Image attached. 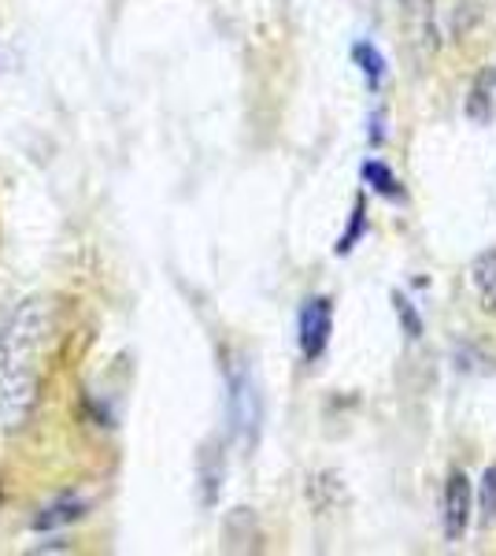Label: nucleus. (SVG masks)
Wrapping results in <instances>:
<instances>
[{"label":"nucleus","mask_w":496,"mask_h":556,"mask_svg":"<svg viewBox=\"0 0 496 556\" xmlns=\"http://www.w3.org/2000/svg\"><path fill=\"white\" fill-rule=\"evenodd\" d=\"M230 397H227V416H230V430L241 445H256L259 427H264V397H259V386L252 379V367L233 364L227 375Z\"/></svg>","instance_id":"f257e3e1"},{"label":"nucleus","mask_w":496,"mask_h":556,"mask_svg":"<svg viewBox=\"0 0 496 556\" xmlns=\"http://www.w3.org/2000/svg\"><path fill=\"white\" fill-rule=\"evenodd\" d=\"M333 334V301L330 298H308L301 308V356L304 361H319L330 345Z\"/></svg>","instance_id":"f03ea898"},{"label":"nucleus","mask_w":496,"mask_h":556,"mask_svg":"<svg viewBox=\"0 0 496 556\" xmlns=\"http://www.w3.org/2000/svg\"><path fill=\"white\" fill-rule=\"evenodd\" d=\"M471 523V482H467L463 471H456L445 486V538L448 542H459Z\"/></svg>","instance_id":"7ed1b4c3"},{"label":"nucleus","mask_w":496,"mask_h":556,"mask_svg":"<svg viewBox=\"0 0 496 556\" xmlns=\"http://www.w3.org/2000/svg\"><path fill=\"white\" fill-rule=\"evenodd\" d=\"M86 513V501L78 497H60L52 501L49 508H41L38 519H34V531H60V527L75 523V519H82Z\"/></svg>","instance_id":"20e7f679"},{"label":"nucleus","mask_w":496,"mask_h":556,"mask_svg":"<svg viewBox=\"0 0 496 556\" xmlns=\"http://www.w3.org/2000/svg\"><path fill=\"white\" fill-rule=\"evenodd\" d=\"M352 60L359 64V71H364V78H367V89H382L385 83V56L378 52V45L374 41H356L352 45Z\"/></svg>","instance_id":"39448f33"},{"label":"nucleus","mask_w":496,"mask_h":556,"mask_svg":"<svg viewBox=\"0 0 496 556\" xmlns=\"http://www.w3.org/2000/svg\"><path fill=\"white\" fill-rule=\"evenodd\" d=\"M359 175H364V182L371 186L374 193L390 197V201H400V197H404L400 178H396V175L390 172V167L382 164V160H367V164L359 167Z\"/></svg>","instance_id":"423d86ee"},{"label":"nucleus","mask_w":496,"mask_h":556,"mask_svg":"<svg viewBox=\"0 0 496 556\" xmlns=\"http://www.w3.org/2000/svg\"><path fill=\"white\" fill-rule=\"evenodd\" d=\"M478 516H482V527L496 523V464L482 471V490H478Z\"/></svg>","instance_id":"0eeeda50"},{"label":"nucleus","mask_w":496,"mask_h":556,"mask_svg":"<svg viewBox=\"0 0 496 556\" xmlns=\"http://www.w3.org/2000/svg\"><path fill=\"white\" fill-rule=\"evenodd\" d=\"M493 112V78L482 75L471 89V101H467V115H471L474 123H485Z\"/></svg>","instance_id":"6e6552de"},{"label":"nucleus","mask_w":496,"mask_h":556,"mask_svg":"<svg viewBox=\"0 0 496 556\" xmlns=\"http://www.w3.org/2000/svg\"><path fill=\"white\" fill-rule=\"evenodd\" d=\"M474 286L482 293H496V249H489V253H482L474 260Z\"/></svg>","instance_id":"1a4fd4ad"},{"label":"nucleus","mask_w":496,"mask_h":556,"mask_svg":"<svg viewBox=\"0 0 496 556\" xmlns=\"http://www.w3.org/2000/svg\"><path fill=\"white\" fill-rule=\"evenodd\" d=\"M364 219H367V215H364V197H359V201L352 204V223H348L345 238H341L338 245H333V253H338V256H348L352 253V245H356L359 235H364Z\"/></svg>","instance_id":"9d476101"},{"label":"nucleus","mask_w":496,"mask_h":556,"mask_svg":"<svg viewBox=\"0 0 496 556\" xmlns=\"http://www.w3.org/2000/svg\"><path fill=\"white\" fill-rule=\"evenodd\" d=\"M393 308H396V316H400L411 342H415V338H422V319H419V312L411 308V301L404 298V293H393Z\"/></svg>","instance_id":"9b49d317"},{"label":"nucleus","mask_w":496,"mask_h":556,"mask_svg":"<svg viewBox=\"0 0 496 556\" xmlns=\"http://www.w3.org/2000/svg\"><path fill=\"white\" fill-rule=\"evenodd\" d=\"M0 361H4V349H0Z\"/></svg>","instance_id":"f8f14e48"}]
</instances>
